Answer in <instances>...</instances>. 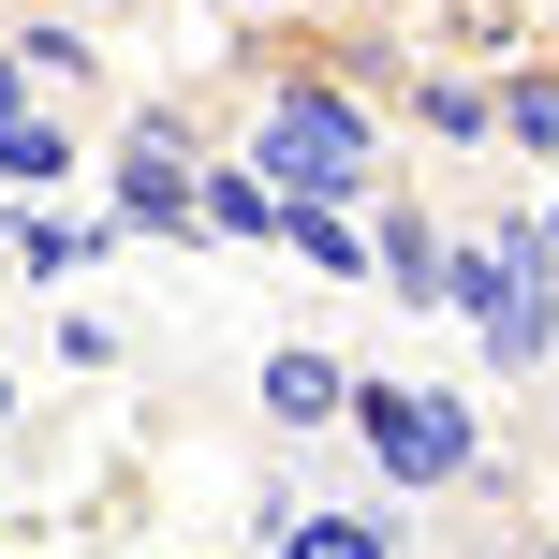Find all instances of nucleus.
<instances>
[{"label": "nucleus", "instance_id": "obj_1", "mask_svg": "<svg viewBox=\"0 0 559 559\" xmlns=\"http://www.w3.org/2000/svg\"><path fill=\"white\" fill-rule=\"evenodd\" d=\"M236 163H251L265 192H295V206H354L368 177H383V118L338 74H280L251 104V147H236Z\"/></svg>", "mask_w": 559, "mask_h": 559}, {"label": "nucleus", "instance_id": "obj_2", "mask_svg": "<svg viewBox=\"0 0 559 559\" xmlns=\"http://www.w3.org/2000/svg\"><path fill=\"white\" fill-rule=\"evenodd\" d=\"M442 309H472L486 368H545L559 354V251H545V222L442 236Z\"/></svg>", "mask_w": 559, "mask_h": 559}, {"label": "nucleus", "instance_id": "obj_3", "mask_svg": "<svg viewBox=\"0 0 559 559\" xmlns=\"http://www.w3.org/2000/svg\"><path fill=\"white\" fill-rule=\"evenodd\" d=\"M338 427L368 442V472H383V486H472V472H486V427H472V397H456V383H354V397H338Z\"/></svg>", "mask_w": 559, "mask_h": 559}, {"label": "nucleus", "instance_id": "obj_4", "mask_svg": "<svg viewBox=\"0 0 559 559\" xmlns=\"http://www.w3.org/2000/svg\"><path fill=\"white\" fill-rule=\"evenodd\" d=\"M192 163H206V147L177 133L163 104H147L133 133H118V163H104V206H118V236H192Z\"/></svg>", "mask_w": 559, "mask_h": 559}, {"label": "nucleus", "instance_id": "obj_5", "mask_svg": "<svg viewBox=\"0 0 559 559\" xmlns=\"http://www.w3.org/2000/svg\"><path fill=\"white\" fill-rule=\"evenodd\" d=\"M486 147H515V163H559V59H515V74L486 88Z\"/></svg>", "mask_w": 559, "mask_h": 559}, {"label": "nucleus", "instance_id": "obj_6", "mask_svg": "<svg viewBox=\"0 0 559 559\" xmlns=\"http://www.w3.org/2000/svg\"><path fill=\"white\" fill-rule=\"evenodd\" d=\"M368 265H383L397 309H442V222H427V206H383V222H368Z\"/></svg>", "mask_w": 559, "mask_h": 559}, {"label": "nucleus", "instance_id": "obj_7", "mask_svg": "<svg viewBox=\"0 0 559 559\" xmlns=\"http://www.w3.org/2000/svg\"><path fill=\"white\" fill-rule=\"evenodd\" d=\"M338 397H354V368H338V354H309V338H280V354H265V413L295 427V442H309V427H338Z\"/></svg>", "mask_w": 559, "mask_h": 559}, {"label": "nucleus", "instance_id": "obj_8", "mask_svg": "<svg viewBox=\"0 0 559 559\" xmlns=\"http://www.w3.org/2000/svg\"><path fill=\"white\" fill-rule=\"evenodd\" d=\"M88 251H104V222H59L45 192H15V280H29V295H45V280H74Z\"/></svg>", "mask_w": 559, "mask_h": 559}, {"label": "nucleus", "instance_id": "obj_9", "mask_svg": "<svg viewBox=\"0 0 559 559\" xmlns=\"http://www.w3.org/2000/svg\"><path fill=\"white\" fill-rule=\"evenodd\" d=\"M265 559H397V531H383V515H295V501H280L265 515Z\"/></svg>", "mask_w": 559, "mask_h": 559}, {"label": "nucleus", "instance_id": "obj_10", "mask_svg": "<svg viewBox=\"0 0 559 559\" xmlns=\"http://www.w3.org/2000/svg\"><path fill=\"white\" fill-rule=\"evenodd\" d=\"M265 251H295V265H324V280H354V265H368V236H354V206H295V192H280V222H265Z\"/></svg>", "mask_w": 559, "mask_h": 559}, {"label": "nucleus", "instance_id": "obj_11", "mask_svg": "<svg viewBox=\"0 0 559 559\" xmlns=\"http://www.w3.org/2000/svg\"><path fill=\"white\" fill-rule=\"evenodd\" d=\"M265 222H280V192L251 163H192V236H265Z\"/></svg>", "mask_w": 559, "mask_h": 559}, {"label": "nucleus", "instance_id": "obj_12", "mask_svg": "<svg viewBox=\"0 0 559 559\" xmlns=\"http://www.w3.org/2000/svg\"><path fill=\"white\" fill-rule=\"evenodd\" d=\"M59 177H74V133H59V118H0V192H59Z\"/></svg>", "mask_w": 559, "mask_h": 559}, {"label": "nucleus", "instance_id": "obj_13", "mask_svg": "<svg viewBox=\"0 0 559 559\" xmlns=\"http://www.w3.org/2000/svg\"><path fill=\"white\" fill-rule=\"evenodd\" d=\"M15 59H29V88H88V74H104V45H88V29H15Z\"/></svg>", "mask_w": 559, "mask_h": 559}, {"label": "nucleus", "instance_id": "obj_14", "mask_svg": "<svg viewBox=\"0 0 559 559\" xmlns=\"http://www.w3.org/2000/svg\"><path fill=\"white\" fill-rule=\"evenodd\" d=\"M413 118L456 133V147H486V88H472V74H413Z\"/></svg>", "mask_w": 559, "mask_h": 559}, {"label": "nucleus", "instance_id": "obj_15", "mask_svg": "<svg viewBox=\"0 0 559 559\" xmlns=\"http://www.w3.org/2000/svg\"><path fill=\"white\" fill-rule=\"evenodd\" d=\"M15 104H29V59H15V45H0V118H15Z\"/></svg>", "mask_w": 559, "mask_h": 559}, {"label": "nucleus", "instance_id": "obj_16", "mask_svg": "<svg viewBox=\"0 0 559 559\" xmlns=\"http://www.w3.org/2000/svg\"><path fill=\"white\" fill-rule=\"evenodd\" d=\"M0 427H15V368H0Z\"/></svg>", "mask_w": 559, "mask_h": 559}, {"label": "nucleus", "instance_id": "obj_17", "mask_svg": "<svg viewBox=\"0 0 559 559\" xmlns=\"http://www.w3.org/2000/svg\"><path fill=\"white\" fill-rule=\"evenodd\" d=\"M545 251H559V192H545Z\"/></svg>", "mask_w": 559, "mask_h": 559}, {"label": "nucleus", "instance_id": "obj_18", "mask_svg": "<svg viewBox=\"0 0 559 559\" xmlns=\"http://www.w3.org/2000/svg\"><path fill=\"white\" fill-rule=\"evenodd\" d=\"M531 559H559V545H531Z\"/></svg>", "mask_w": 559, "mask_h": 559}]
</instances>
